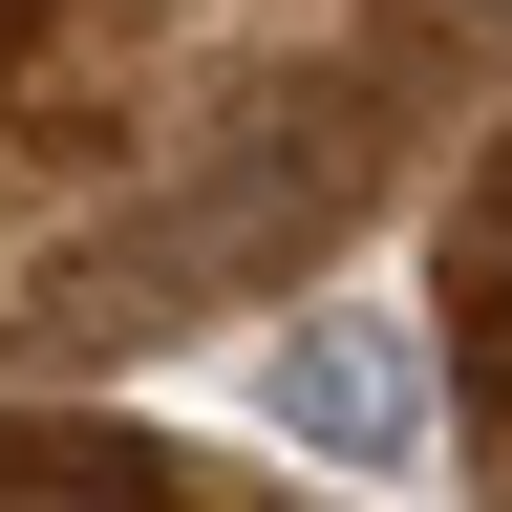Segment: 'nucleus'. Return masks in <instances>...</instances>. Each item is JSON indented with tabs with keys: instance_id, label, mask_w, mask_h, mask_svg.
<instances>
[{
	"instance_id": "obj_2",
	"label": "nucleus",
	"mask_w": 512,
	"mask_h": 512,
	"mask_svg": "<svg viewBox=\"0 0 512 512\" xmlns=\"http://www.w3.org/2000/svg\"><path fill=\"white\" fill-rule=\"evenodd\" d=\"M86 491H171L150 427H0V512H86Z\"/></svg>"
},
{
	"instance_id": "obj_3",
	"label": "nucleus",
	"mask_w": 512,
	"mask_h": 512,
	"mask_svg": "<svg viewBox=\"0 0 512 512\" xmlns=\"http://www.w3.org/2000/svg\"><path fill=\"white\" fill-rule=\"evenodd\" d=\"M0 64H22V0H0Z\"/></svg>"
},
{
	"instance_id": "obj_1",
	"label": "nucleus",
	"mask_w": 512,
	"mask_h": 512,
	"mask_svg": "<svg viewBox=\"0 0 512 512\" xmlns=\"http://www.w3.org/2000/svg\"><path fill=\"white\" fill-rule=\"evenodd\" d=\"M384 427H406V363H384L363 320L342 342H278V448H384Z\"/></svg>"
}]
</instances>
